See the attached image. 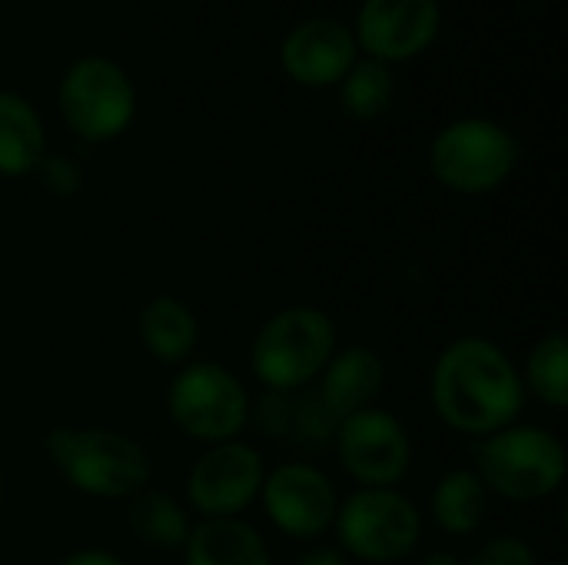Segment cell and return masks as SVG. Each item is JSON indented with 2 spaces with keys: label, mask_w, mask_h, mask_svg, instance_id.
<instances>
[{
  "label": "cell",
  "mask_w": 568,
  "mask_h": 565,
  "mask_svg": "<svg viewBox=\"0 0 568 565\" xmlns=\"http://www.w3.org/2000/svg\"><path fill=\"white\" fill-rule=\"evenodd\" d=\"M43 450L60 480L93 500H130L153 473L146 450L106 426H53Z\"/></svg>",
  "instance_id": "obj_2"
},
{
  "label": "cell",
  "mask_w": 568,
  "mask_h": 565,
  "mask_svg": "<svg viewBox=\"0 0 568 565\" xmlns=\"http://www.w3.org/2000/svg\"><path fill=\"white\" fill-rule=\"evenodd\" d=\"M423 565H466L456 553H449V549H436V553H429Z\"/></svg>",
  "instance_id": "obj_27"
},
{
  "label": "cell",
  "mask_w": 568,
  "mask_h": 565,
  "mask_svg": "<svg viewBox=\"0 0 568 565\" xmlns=\"http://www.w3.org/2000/svg\"><path fill=\"white\" fill-rule=\"evenodd\" d=\"M333 353V316L320 306H286L260 326L250 350V370L270 393H300L320 380Z\"/></svg>",
  "instance_id": "obj_4"
},
{
  "label": "cell",
  "mask_w": 568,
  "mask_h": 565,
  "mask_svg": "<svg viewBox=\"0 0 568 565\" xmlns=\"http://www.w3.org/2000/svg\"><path fill=\"white\" fill-rule=\"evenodd\" d=\"M429 513L443 533L473 536L489 516V490L476 470H449L429 496Z\"/></svg>",
  "instance_id": "obj_18"
},
{
  "label": "cell",
  "mask_w": 568,
  "mask_h": 565,
  "mask_svg": "<svg viewBox=\"0 0 568 565\" xmlns=\"http://www.w3.org/2000/svg\"><path fill=\"white\" fill-rule=\"evenodd\" d=\"M263 456L240 443L210 446L186 473V503L203 519H240L263 490Z\"/></svg>",
  "instance_id": "obj_10"
},
{
  "label": "cell",
  "mask_w": 568,
  "mask_h": 565,
  "mask_svg": "<svg viewBox=\"0 0 568 565\" xmlns=\"http://www.w3.org/2000/svg\"><path fill=\"white\" fill-rule=\"evenodd\" d=\"M466 565H536V553L519 536H493L469 556Z\"/></svg>",
  "instance_id": "obj_23"
},
{
  "label": "cell",
  "mask_w": 568,
  "mask_h": 565,
  "mask_svg": "<svg viewBox=\"0 0 568 565\" xmlns=\"http://www.w3.org/2000/svg\"><path fill=\"white\" fill-rule=\"evenodd\" d=\"M57 100L70 130L93 143L120 137L136 113V90L126 70L103 53L73 60L60 80Z\"/></svg>",
  "instance_id": "obj_8"
},
{
  "label": "cell",
  "mask_w": 568,
  "mask_h": 565,
  "mask_svg": "<svg viewBox=\"0 0 568 565\" xmlns=\"http://www.w3.org/2000/svg\"><path fill=\"white\" fill-rule=\"evenodd\" d=\"M386 390V363L369 346H346L336 350L326 370L316 380V400L326 416L339 426L346 416L376 406Z\"/></svg>",
  "instance_id": "obj_14"
},
{
  "label": "cell",
  "mask_w": 568,
  "mask_h": 565,
  "mask_svg": "<svg viewBox=\"0 0 568 565\" xmlns=\"http://www.w3.org/2000/svg\"><path fill=\"white\" fill-rule=\"evenodd\" d=\"M40 186L53 196H77L83 190V167L73 160V157H63V153H43L40 163L33 167Z\"/></svg>",
  "instance_id": "obj_22"
},
{
  "label": "cell",
  "mask_w": 568,
  "mask_h": 565,
  "mask_svg": "<svg viewBox=\"0 0 568 565\" xmlns=\"http://www.w3.org/2000/svg\"><path fill=\"white\" fill-rule=\"evenodd\" d=\"M333 529L349 559L393 565L409 559L423 539V516L399 490H356L336 509Z\"/></svg>",
  "instance_id": "obj_6"
},
{
  "label": "cell",
  "mask_w": 568,
  "mask_h": 565,
  "mask_svg": "<svg viewBox=\"0 0 568 565\" xmlns=\"http://www.w3.org/2000/svg\"><path fill=\"white\" fill-rule=\"evenodd\" d=\"M523 386H529L549 410L568 406V340L562 333H546L526 360Z\"/></svg>",
  "instance_id": "obj_21"
},
{
  "label": "cell",
  "mask_w": 568,
  "mask_h": 565,
  "mask_svg": "<svg viewBox=\"0 0 568 565\" xmlns=\"http://www.w3.org/2000/svg\"><path fill=\"white\" fill-rule=\"evenodd\" d=\"M476 476L489 496L509 503H539L566 483V446L556 433L529 423H513L486 440H476Z\"/></svg>",
  "instance_id": "obj_3"
},
{
  "label": "cell",
  "mask_w": 568,
  "mask_h": 565,
  "mask_svg": "<svg viewBox=\"0 0 568 565\" xmlns=\"http://www.w3.org/2000/svg\"><path fill=\"white\" fill-rule=\"evenodd\" d=\"M57 565H123V559L106 549H77V553L63 556Z\"/></svg>",
  "instance_id": "obj_26"
},
{
  "label": "cell",
  "mask_w": 568,
  "mask_h": 565,
  "mask_svg": "<svg viewBox=\"0 0 568 565\" xmlns=\"http://www.w3.org/2000/svg\"><path fill=\"white\" fill-rule=\"evenodd\" d=\"M47 153L43 120L17 90H0V173L27 176Z\"/></svg>",
  "instance_id": "obj_17"
},
{
  "label": "cell",
  "mask_w": 568,
  "mask_h": 565,
  "mask_svg": "<svg viewBox=\"0 0 568 565\" xmlns=\"http://www.w3.org/2000/svg\"><path fill=\"white\" fill-rule=\"evenodd\" d=\"M183 565H270V546L243 519H203L183 543Z\"/></svg>",
  "instance_id": "obj_15"
},
{
  "label": "cell",
  "mask_w": 568,
  "mask_h": 565,
  "mask_svg": "<svg viewBox=\"0 0 568 565\" xmlns=\"http://www.w3.org/2000/svg\"><path fill=\"white\" fill-rule=\"evenodd\" d=\"M429 400L449 430L486 440L519 420L526 386L499 343L486 336H459L433 366Z\"/></svg>",
  "instance_id": "obj_1"
},
{
  "label": "cell",
  "mask_w": 568,
  "mask_h": 565,
  "mask_svg": "<svg viewBox=\"0 0 568 565\" xmlns=\"http://www.w3.org/2000/svg\"><path fill=\"white\" fill-rule=\"evenodd\" d=\"M280 60L296 83L326 87L356 63V37L336 17H306L280 43Z\"/></svg>",
  "instance_id": "obj_13"
},
{
  "label": "cell",
  "mask_w": 568,
  "mask_h": 565,
  "mask_svg": "<svg viewBox=\"0 0 568 565\" xmlns=\"http://www.w3.org/2000/svg\"><path fill=\"white\" fill-rule=\"evenodd\" d=\"M396 97V77L389 70V63L369 57V60H356L346 73H343V90H339V107L346 117L353 120H376L389 110Z\"/></svg>",
  "instance_id": "obj_20"
},
{
  "label": "cell",
  "mask_w": 568,
  "mask_h": 565,
  "mask_svg": "<svg viewBox=\"0 0 568 565\" xmlns=\"http://www.w3.org/2000/svg\"><path fill=\"white\" fill-rule=\"evenodd\" d=\"M173 426L200 443H230L250 423V393L243 380L220 363L183 366L166 390Z\"/></svg>",
  "instance_id": "obj_7"
},
{
  "label": "cell",
  "mask_w": 568,
  "mask_h": 565,
  "mask_svg": "<svg viewBox=\"0 0 568 565\" xmlns=\"http://www.w3.org/2000/svg\"><path fill=\"white\" fill-rule=\"evenodd\" d=\"M293 565H349V556L339 549V546H326V543H316L310 546L300 559Z\"/></svg>",
  "instance_id": "obj_25"
},
{
  "label": "cell",
  "mask_w": 568,
  "mask_h": 565,
  "mask_svg": "<svg viewBox=\"0 0 568 565\" xmlns=\"http://www.w3.org/2000/svg\"><path fill=\"white\" fill-rule=\"evenodd\" d=\"M126 526L143 546L153 549H183L193 529L186 506L163 490H140L136 496H130Z\"/></svg>",
  "instance_id": "obj_19"
},
{
  "label": "cell",
  "mask_w": 568,
  "mask_h": 565,
  "mask_svg": "<svg viewBox=\"0 0 568 565\" xmlns=\"http://www.w3.org/2000/svg\"><path fill=\"white\" fill-rule=\"evenodd\" d=\"M443 23L439 0H363L356 17V40L376 60H406L423 53Z\"/></svg>",
  "instance_id": "obj_12"
},
{
  "label": "cell",
  "mask_w": 568,
  "mask_h": 565,
  "mask_svg": "<svg viewBox=\"0 0 568 565\" xmlns=\"http://www.w3.org/2000/svg\"><path fill=\"white\" fill-rule=\"evenodd\" d=\"M0 506H3V473H0Z\"/></svg>",
  "instance_id": "obj_28"
},
{
  "label": "cell",
  "mask_w": 568,
  "mask_h": 565,
  "mask_svg": "<svg viewBox=\"0 0 568 565\" xmlns=\"http://www.w3.org/2000/svg\"><path fill=\"white\" fill-rule=\"evenodd\" d=\"M266 519L290 539H320L333 529L339 496L333 480L303 460L280 463L260 490Z\"/></svg>",
  "instance_id": "obj_11"
},
{
  "label": "cell",
  "mask_w": 568,
  "mask_h": 565,
  "mask_svg": "<svg viewBox=\"0 0 568 565\" xmlns=\"http://www.w3.org/2000/svg\"><path fill=\"white\" fill-rule=\"evenodd\" d=\"M140 340L153 360L176 366L190 360V353L196 350L200 340L196 313L180 296L160 293L140 310Z\"/></svg>",
  "instance_id": "obj_16"
},
{
  "label": "cell",
  "mask_w": 568,
  "mask_h": 565,
  "mask_svg": "<svg viewBox=\"0 0 568 565\" xmlns=\"http://www.w3.org/2000/svg\"><path fill=\"white\" fill-rule=\"evenodd\" d=\"M333 446L343 470L363 490H396L413 466L406 426L379 406L346 416L333 433Z\"/></svg>",
  "instance_id": "obj_9"
},
{
  "label": "cell",
  "mask_w": 568,
  "mask_h": 565,
  "mask_svg": "<svg viewBox=\"0 0 568 565\" xmlns=\"http://www.w3.org/2000/svg\"><path fill=\"white\" fill-rule=\"evenodd\" d=\"M293 396H296V393H270V390H266V396L260 400V406H256V413H253V420H256V426H260L263 436H270V440H286V436H290Z\"/></svg>",
  "instance_id": "obj_24"
},
{
  "label": "cell",
  "mask_w": 568,
  "mask_h": 565,
  "mask_svg": "<svg viewBox=\"0 0 568 565\" xmlns=\"http://www.w3.org/2000/svg\"><path fill=\"white\" fill-rule=\"evenodd\" d=\"M519 167V140L489 117H463L446 123L429 147L433 176L466 196L499 190Z\"/></svg>",
  "instance_id": "obj_5"
}]
</instances>
